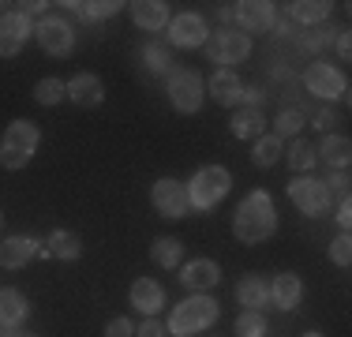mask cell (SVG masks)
<instances>
[{"label": "cell", "instance_id": "24", "mask_svg": "<svg viewBox=\"0 0 352 337\" xmlns=\"http://www.w3.org/2000/svg\"><path fill=\"white\" fill-rule=\"evenodd\" d=\"M315 157H318L326 168H349L352 139H349V135H326V139L315 146Z\"/></svg>", "mask_w": 352, "mask_h": 337}, {"label": "cell", "instance_id": "12", "mask_svg": "<svg viewBox=\"0 0 352 337\" xmlns=\"http://www.w3.org/2000/svg\"><path fill=\"white\" fill-rule=\"evenodd\" d=\"M30 41V15L27 12H0V61H12Z\"/></svg>", "mask_w": 352, "mask_h": 337}, {"label": "cell", "instance_id": "23", "mask_svg": "<svg viewBox=\"0 0 352 337\" xmlns=\"http://www.w3.org/2000/svg\"><path fill=\"white\" fill-rule=\"evenodd\" d=\"M236 300H240V307H248V311H263L266 303H270V281L258 277V274H244L236 281Z\"/></svg>", "mask_w": 352, "mask_h": 337}, {"label": "cell", "instance_id": "27", "mask_svg": "<svg viewBox=\"0 0 352 337\" xmlns=\"http://www.w3.org/2000/svg\"><path fill=\"white\" fill-rule=\"evenodd\" d=\"M281 154H285V139H278V135H258L255 139V146H251V162H255L258 168H274L281 162Z\"/></svg>", "mask_w": 352, "mask_h": 337}, {"label": "cell", "instance_id": "15", "mask_svg": "<svg viewBox=\"0 0 352 337\" xmlns=\"http://www.w3.org/2000/svg\"><path fill=\"white\" fill-rule=\"evenodd\" d=\"M217 281H221V266L214 259H191L180 266V285L191 292H210Z\"/></svg>", "mask_w": 352, "mask_h": 337}, {"label": "cell", "instance_id": "2", "mask_svg": "<svg viewBox=\"0 0 352 337\" xmlns=\"http://www.w3.org/2000/svg\"><path fill=\"white\" fill-rule=\"evenodd\" d=\"M221 318V303H217L210 292H195V296L180 300L173 307L169 323H165V330L176 334V337H191V334H203L210 330V326Z\"/></svg>", "mask_w": 352, "mask_h": 337}, {"label": "cell", "instance_id": "33", "mask_svg": "<svg viewBox=\"0 0 352 337\" xmlns=\"http://www.w3.org/2000/svg\"><path fill=\"white\" fill-rule=\"evenodd\" d=\"M232 334H236V337H266V318H263V311H244V315H236Z\"/></svg>", "mask_w": 352, "mask_h": 337}, {"label": "cell", "instance_id": "42", "mask_svg": "<svg viewBox=\"0 0 352 337\" xmlns=\"http://www.w3.org/2000/svg\"><path fill=\"white\" fill-rule=\"evenodd\" d=\"M217 19L229 27V23H232V4H217Z\"/></svg>", "mask_w": 352, "mask_h": 337}, {"label": "cell", "instance_id": "3", "mask_svg": "<svg viewBox=\"0 0 352 337\" xmlns=\"http://www.w3.org/2000/svg\"><path fill=\"white\" fill-rule=\"evenodd\" d=\"M38 142H41V128L27 116L8 124L4 139H0V168L8 173H19V168L30 165V157L38 154Z\"/></svg>", "mask_w": 352, "mask_h": 337}, {"label": "cell", "instance_id": "7", "mask_svg": "<svg viewBox=\"0 0 352 337\" xmlns=\"http://www.w3.org/2000/svg\"><path fill=\"white\" fill-rule=\"evenodd\" d=\"M150 202H154V210L165 217V221H180V217H188V210H191L188 188H184L180 180H173V176L154 180V188H150Z\"/></svg>", "mask_w": 352, "mask_h": 337}, {"label": "cell", "instance_id": "47", "mask_svg": "<svg viewBox=\"0 0 352 337\" xmlns=\"http://www.w3.org/2000/svg\"><path fill=\"white\" fill-rule=\"evenodd\" d=\"M0 8H8V4H4V0H0Z\"/></svg>", "mask_w": 352, "mask_h": 337}, {"label": "cell", "instance_id": "4", "mask_svg": "<svg viewBox=\"0 0 352 337\" xmlns=\"http://www.w3.org/2000/svg\"><path fill=\"white\" fill-rule=\"evenodd\" d=\"M165 94H169V105L180 116H195L206 101V79L191 67H173L169 79H165Z\"/></svg>", "mask_w": 352, "mask_h": 337}, {"label": "cell", "instance_id": "41", "mask_svg": "<svg viewBox=\"0 0 352 337\" xmlns=\"http://www.w3.org/2000/svg\"><path fill=\"white\" fill-rule=\"evenodd\" d=\"M349 38H352L349 30H341L338 38H333V49H338V56H341V61H349V56H352V41H349Z\"/></svg>", "mask_w": 352, "mask_h": 337}, {"label": "cell", "instance_id": "34", "mask_svg": "<svg viewBox=\"0 0 352 337\" xmlns=\"http://www.w3.org/2000/svg\"><path fill=\"white\" fill-rule=\"evenodd\" d=\"M300 128H304V113L300 109H281L278 120H274V135L278 139H292V135H300Z\"/></svg>", "mask_w": 352, "mask_h": 337}, {"label": "cell", "instance_id": "32", "mask_svg": "<svg viewBox=\"0 0 352 337\" xmlns=\"http://www.w3.org/2000/svg\"><path fill=\"white\" fill-rule=\"evenodd\" d=\"M142 64L150 67V75L169 72V67H173V53H169V45H162V41H150V45L142 49Z\"/></svg>", "mask_w": 352, "mask_h": 337}, {"label": "cell", "instance_id": "44", "mask_svg": "<svg viewBox=\"0 0 352 337\" xmlns=\"http://www.w3.org/2000/svg\"><path fill=\"white\" fill-rule=\"evenodd\" d=\"M8 337H34V334H27V330H8Z\"/></svg>", "mask_w": 352, "mask_h": 337}, {"label": "cell", "instance_id": "1", "mask_svg": "<svg viewBox=\"0 0 352 337\" xmlns=\"http://www.w3.org/2000/svg\"><path fill=\"white\" fill-rule=\"evenodd\" d=\"M278 232V206H274L270 191H251L232 214V236L240 243H266Z\"/></svg>", "mask_w": 352, "mask_h": 337}, {"label": "cell", "instance_id": "13", "mask_svg": "<svg viewBox=\"0 0 352 337\" xmlns=\"http://www.w3.org/2000/svg\"><path fill=\"white\" fill-rule=\"evenodd\" d=\"M64 90H68V101L79 109H98L105 101V83H102V75H94V72L72 75V79L64 83Z\"/></svg>", "mask_w": 352, "mask_h": 337}, {"label": "cell", "instance_id": "43", "mask_svg": "<svg viewBox=\"0 0 352 337\" xmlns=\"http://www.w3.org/2000/svg\"><path fill=\"white\" fill-rule=\"evenodd\" d=\"M45 0H30V4H27V15H30V19H34V15H41V12H45Z\"/></svg>", "mask_w": 352, "mask_h": 337}, {"label": "cell", "instance_id": "36", "mask_svg": "<svg viewBox=\"0 0 352 337\" xmlns=\"http://www.w3.org/2000/svg\"><path fill=\"white\" fill-rule=\"evenodd\" d=\"M326 191H338L341 199L349 195V168H326V180H322Z\"/></svg>", "mask_w": 352, "mask_h": 337}, {"label": "cell", "instance_id": "45", "mask_svg": "<svg viewBox=\"0 0 352 337\" xmlns=\"http://www.w3.org/2000/svg\"><path fill=\"white\" fill-rule=\"evenodd\" d=\"M300 337H322V334H318V330H307V334H300Z\"/></svg>", "mask_w": 352, "mask_h": 337}, {"label": "cell", "instance_id": "40", "mask_svg": "<svg viewBox=\"0 0 352 337\" xmlns=\"http://www.w3.org/2000/svg\"><path fill=\"white\" fill-rule=\"evenodd\" d=\"M333 221L341 225V232H349V225H352V202H349V195L338 202V217H333Z\"/></svg>", "mask_w": 352, "mask_h": 337}, {"label": "cell", "instance_id": "29", "mask_svg": "<svg viewBox=\"0 0 352 337\" xmlns=\"http://www.w3.org/2000/svg\"><path fill=\"white\" fill-rule=\"evenodd\" d=\"M285 162H289V168L296 176H307L311 168L318 165V157H315V142H307V139H296L289 146V154H285Z\"/></svg>", "mask_w": 352, "mask_h": 337}, {"label": "cell", "instance_id": "8", "mask_svg": "<svg viewBox=\"0 0 352 337\" xmlns=\"http://www.w3.org/2000/svg\"><path fill=\"white\" fill-rule=\"evenodd\" d=\"M289 202L307 217H318L330 210V191L322 188V180L315 176H292L289 180Z\"/></svg>", "mask_w": 352, "mask_h": 337}, {"label": "cell", "instance_id": "26", "mask_svg": "<svg viewBox=\"0 0 352 337\" xmlns=\"http://www.w3.org/2000/svg\"><path fill=\"white\" fill-rule=\"evenodd\" d=\"M150 259L162 270H180L184 266V243L176 240V236H157V240L150 243Z\"/></svg>", "mask_w": 352, "mask_h": 337}, {"label": "cell", "instance_id": "11", "mask_svg": "<svg viewBox=\"0 0 352 337\" xmlns=\"http://www.w3.org/2000/svg\"><path fill=\"white\" fill-rule=\"evenodd\" d=\"M210 38V23L203 12H180L169 23V45L176 49H203Z\"/></svg>", "mask_w": 352, "mask_h": 337}, {"label": "cell", "instance_id": "18", "mask_svg": "<svg viewBox=\"0 0 352 337\" xmlns=\"http://www.w3.org/2000/svg\"><path fill=\"white\" fill-rule=\"evenodd\" d=\"M229 128H232V135H236L240 142H255L258 135H266V113H263V105H236Z\"/></svg>", "mask_w": 352, "mask_h": 337}, {"label": "cell", "instance_id": "10", "mask_svg": "<svg viewBox=\"0 0 352 337\" xmlns=\"http://www.w3.org/2000/svg\"><path fill=\"white\" fill-rule=\"evenodd\" d=\"M34 38H38L41 53H49V56H72V49H75V30L60 15H45L34 27Z\"/></svg>", "mask_w": 352, "mask_h": 337}, {"label": "cell", "instance_id": "37", "mask_svg": "<svg viewBox=\"0 0 352 337\" xmlns=\"http://www.w3.org/2000/svg\"><path fill=\"white\" fill-rule=\"evenodd\" d=\"M105 337H135V326H131V318L116 315L105 323Z\"/></svg>", "mask_w": 352, "mask_h": 337}, {"label": "cell", "instance_id": "9", "mask_svg": "<svg viewBox=\"0 0 352 337\" xmlns=\"http://www.w3.org/2000/svg\"><path fill=\"white\" fill-rule=\"evenodd\" d=\"M304 87L311 90L315 98H322V101H338V98H345L349 79H345V72H341V67H333V64H326V61H315L304 72Z\"/></svg>", "mask_w": 352, "mask_h": 337}, {"label": "cell", "instance_id": "6", "mask_svg": "<svg viewBox=\"0 0 352 337\" xmlns=\"http://www.w3.org/2000/svg\"><path fill=\"white\" fill-rule=\"evenodd\" d=\"M203 53L210 56V64L229 67V72H232L236 64H244L251 56V38L244 30H236V27H217V30H210Z\"/></svg>", "mask_w": 352, "mask_h": 337}, {"label": "cell", "instance_id": "28", "mask_svg": "<svg viewBox=\"0 0 352 337\" xmlns=\"http://www.w3.org/2000/svg\"><path fill=\"white\" fill-rule=\"evenodd\" d=\"M64 8H72L79 19H87V23H102V19H113L116 12H120V0H68Z\"/></svg>", "mask_w": 352, "mask_h": 337}, {"label": "cell", "instance_id": "30", "mask_svg": "<svg viewBox=\"0 0 352 337\" xmlns=\"http://www.w3.org/2000/svg\"><path fill=\"white\" fill-rule=\"evenodd\" d=\"M289 15L296 23L315 27V23H322L326 15H330V0H296V4H289Z\"/></svg>", "mask_w": 352, "mask_h": 337}, {"label": "cell", "instance_id": "38", "mask_svg": "<svg viewBox=\"0 0 352 337\" xmlns=\"http://www.w3.org/2000/svg\"><path fill=\"white\" fill-rule=\"evenodd\" d=\"M326 41H330V34H326V30H307V34H304V41H300V45H304L307 53H318V49H322Z\"/></svg>", "mask_w": 352, "mask_h": 337}, {"label": "cell", "instance_id": "39", "mask_svg": "<svg viewBox=\"0 0 352 337\" xmlns=\"http://www.w3.org/2000/svg\"><path fill=\"white\" fill-rule=\"evenodd\" d=\"M135 337H165V323H157V315H150L135 330Z\"/></svg>", "mask_w": 352, "mask_h": 337}, {"label": "cell", "instance_id": "19", "mask_svg": "<svg viewBox=\"0 0 352 337\" xmlns=\"http://www.w3.org/2000/svg\"><path fill=\"white\" fill-rule=\"evenodd\" d=\"M131 8V19H135V27L139 30H165L173 23V12H169V4L165 0H135V4H128Z\"/></svg>", "mask_w": 352, "mask_h": 337}, {"label": "cell", "instance_id": "21", "mask_svg": "<svg viewBox=\"0 0 352 337\" xmlns=\"http://www.w3.org/2000/svg\"><path fill=\"white\" fill-rule=\"evenodd\" d=\"M131 307L142 311V315H157V311L165 307V289L154 281V277H139V281H131Z\"/></svg>", "mask_w": 352, "mask_h": 337}, {"label": "cell", "instance_id": "5", "mask_svg": "<svg viewBox=\"0 0 352 337\" xmlns=\"http://www.w3.org/2000/svg\"><path fill=\"white\" fill-rule=\"evenodd\" d=\"M184 188H188L191 210H214L217 202L229 195L232 176H229V168H225V165H203L188 184H184Z\"/></svg>", "mask_w": 352, "mask_h": 337}, {"label": "cell", "instance_id": "17", "mask_svg": "<svg viewBox=\"0 0 352 337\" xmlns=\"http://www.w3.org/2000/svg\"><path fill=\"white\" fill-rule=\"evenodd\" d=\"M206 90H210V98L221 109H236L240 101H244V83H240V75L229 72V67H217L210 75V83H206Z\"/></svg>", "mask_w": 352, "mask_h": 337}, {"label": "cell", "instance_id": "46", "mask_svg": "<svg viewBox=\"0 0 352 337\" xmlns=\"http://www.w3.org/2000/svg\"><path fill=\"white\" fill-rule=\"evenodd\" d=\"M4 221H8V217H4V210H0V229H4Z\"/></svg>", "mask_w": 352, "mask_h": 337}, {"label": "cell", "instance_id": "35", "mask_svg": "<svg viewBox=\"0 0 352 337\" xmlns=\"http://www.w3.org/2000/svg\"><path fill=\"white\" fill-rule=\"evenodd\" d=\"M330 263L341 270L352 266V236L349 232H338V240H330Z\"/></svg>", "mask_w": 352, "mask_h": 337}, {"label": "cell", "instance_id": "20", "mask_svg": "<svg viewBox=\"0 0 352 337\" xmlns=\"http://www.w3.org/2000/svg\"><path fill=\"white\" fill-rule=\"evenodd\" d=\"M300 300H304V281H300V274H278L270 281V303L278 311H296Z\"/></svg>", "mask_w": 352, "mask_h": 337}, {"label": "cell", "instance_id": "31", "mask_svg": "<svg viewBox=\"0 0 352 337\" xmlns=\"http://www.w3.org/2000/svg\"><path fill=\"white\" fill-rule=\"evenodd\" d=\"M64 98H68V90H64V83L56 79V75H45V79L34 83V101H38V105L53 109V105H60Z\"/></svg>", "mask_w": 352, "mask_h": 337}, {"label": "cell", "instance_id": "22", "mask_svg": "<svg viewBox=\"0 0 352 337\" xmlns=\"http://www.w3.org/2000/svg\"><path fill=\"white\" fill-rule=\"evenodd\" d=\"M30 318V300L19 289H0V326L4 330H19Z\"/></svg>", "mask_w": 352, "mask_h": 337}, {"label": "cell", "instance_id": "16", "mask_svg": "<svg viewBox=\"0 0 352 337\" xmlns=\"http://www.w3.org/2000/svg\"><path fill=\"white\" fill-rule=\"evenodd\" d=\"M34 255H41V243L34 236L19 232V236H4V240H0V266L4 270H23Z\"/></svg>", "mask_w": 352, "mask_h": 337}, {"label": "cell", "instance_id": "14", "mask_svg": "<svg viewBox=\"0 0 352 337\" xmlns=\"http://www.w3.org/2000/svg\"><path fill=\"white\" fill-rule=\"evenodd\" d=\"M232 19H236V30H244V34L270 30L274 27V4L270 0H240V4H232Z\"/></svg>", "mask_w": 352, "mask_h": 337}, {"label": "cell", "instance_id": "25", "mask_svg": "<svg viewBox=\"0 0 352 337\" xmlns=\"http://www.w3.org/2000/svg\"><path fill=\"white\" fill-rule=\"evenodd\" d=\"M45 248H49V255L60 259V263H79L82 259V240H79V232H72V229H53L45 240Z\"/></svg>", "mask_w": 352, "mask_h": 337}]
</instances>
